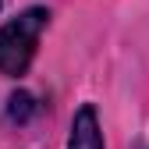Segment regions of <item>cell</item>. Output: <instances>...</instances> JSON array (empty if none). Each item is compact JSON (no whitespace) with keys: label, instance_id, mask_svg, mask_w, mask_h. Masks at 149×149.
<instances>
[{"label":"cell","instance_id":"1","mask_svg":"<svg viewBox=\"0 0 149 149\" xmlns=\"http://www.w3.org/2000/svg\"><path fill=\"white\" fill-rule=\"evenodd\" d=\"M46 11L43 7H29L25 14H18L14 22H7L0 29V74H25V68L32 64V53L39 46V36L46 29Z\"/></svg>","mask_w":149,"mask_h":149},{"label":"cell","instance_id":"2","mask_svg":"<svg viewBox=\"0 0 149 149\" xmlns=\"http://www.w3.org/2000/svg\"><path fill=\"white\" fill-rule=\"evenodd\" d=\"M68 149H103V135H100V121H96V110L82 107L71 121V142Z\"/></svg>","mask_w":149,"mask_h":149},{"label":"cell","instance_id":"3","mask_svg":"<svg viewBox=\"0 0 149 149\" xmlns=\"http://www.w3.org/2000/svg\"><path fill=\"white\" fill-rule=\"evenodd\" d=\"M36 114V100L29 96V92H14L11 96V107H7V117L11 121H29Z\"/></svg>","mask_w":149,"mask_h":149},{"label":"cell","instance_id":"4","mask_svg":"<svg viewBox=\"0 0 149 149\" xmlns=\"http://www.w3.org/2000/svg\"><path fill=\"white\" fill-rule=\"evenodd\" d=\"M132 149H149V146H146V142H139V146H132Z\"/></svg>","mask_w":149,"mask_h":149}]
</instances>
